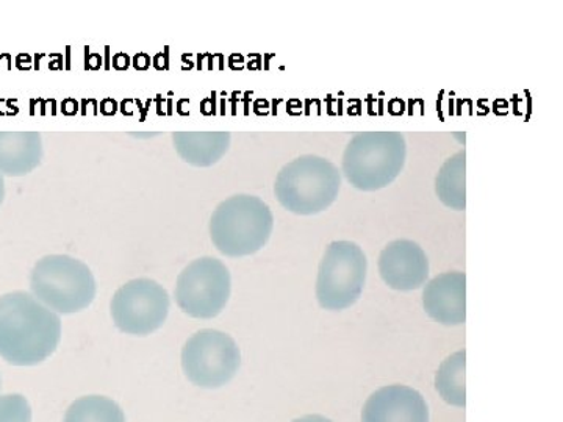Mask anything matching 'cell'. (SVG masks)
Listing matches in <instances>:
<instances>
[{"label": "cell", "instance_id": "15", "mask_svg": "<svg viewBox=\"0 0 563 422\" xmlns=\"http://www.w3.org/2000/svg\"><path fill=\"white\" fill-rule=\"evenodd\" d=\"M435 192L440 202L451 210H466V152L448 158L437 174Z\"/></svg>", "mask_w": 563, "mask_h": 422}, {"label": "cell", "instance_id": "21", "mask_svg": "<svg viewBox=\"0 0 563 422\" xmlns=\"http://www.w3.org/2000/svg\"><path fill=\"white\" fill-rule=\"evenodd\" d=\"M0 387H2V379H0Z\"/></svg>", "mask_w": 563, "mask_h": 422}, {"label": "cell", "instance_id": "16", "mask_svg": "<svg viewBox=\"0 0 563 422\" xmlns=\"http://www.w3.org/2000/svg\"><path fill=\"white\" fill-rule=\"evenodd\" d=\"M437 391L450 406L466 407V352L459 351L450 355L440 365L435 376Z\"/></svg>", "mask_w": 563, "mask_h": 422}, {"label": "cell", "instance_id": "4", "mask_svg": "<svg viewBox=\"0 0 563 422\" xmlns=\"http://www.w3.org/2000/svg\"><path fill=\"white\" fill-rule=\"evenodd\" d=\"M407 143L399 132H363L347 143L342 171L355 190L377 191L402 173Z\"/></svg>", "mask_w": 563, "mask_h": 422}, {"label": "cell", "instance_id": "9", "mask_svg": "<svg viewBox=\"0 0 563 422\" xmlns=\"http://www.w3.org/2000/svg\"><path fill=\"white\" fill-rule=\"evenodd\" d=\"M172 298L158 281L140 277L122 285L110 302L114 325L125 335L147 336L166 322Z\"/></svg>", "mask_w": 563, "mask_h": 422}, {"label": "cell", "instance_id": "1", "mask_svg": "<svg viewBox=\"0 0 563 422\" xmlns=\"http://www.w3.org/2000/svg\"><path fill=\"white\" fill-rule=\"evenodd\" d=\"M62 342V320L32 292L0 296V357L14 366H35Z\"/></svg>", "mask_w": 563, "mask_h": 422}, {"label": "cell", "instance_id": "13", "mask_svg": "<svg viewBox=\"0 0 563 422\" xmlns=\"http://www.w3.org/2000/svg\"><path fill=\"white\" fill-rule=\"evenodd\" d=\"M43 140L38 132H0V174L24 177L43 160Z\"/></svg>", "mask_w": 563, "mask_h": 422}, {"label": "cell", "instance_id": "12", "mask_svg": "<svg viewBox=\"0 0 563 422\" xmlns=\"http://www.w3.org/2000/svg\"><path fill=\"white\" fill-rule=\"evenodd\" d=\"M422 307L439 324H465L466 274L454 271L433 277L422 291Z\"/></svg>", "mask_w": 563, "mask_h": 422}, {"label": "cell", "instance_id": "11", "mask_svg": "<svg viewBox=\"0 0 563 422\" xmlns=\"http://www.w3.org/2000/svg\"><path fill=\"white\" fill-rule=\"evenodd\" d=\"M362 422H429L428 403L413 388L388 385L369 396Z\"/></svg>", "mask_w": 563, "mask_h": 422}, {"label": "cell", "instance_id": "7", "mask_svg": "<svg viewBox=\"0 0 563 422\" xmlns=\"http://www.w3.org/2000/svg\"><path fill=\"white\" fill-rule=\"evenodd\" d=\"M242 365V352L231 335L214 329L196 332L181 349V368L196 387L214 390L231 382Z\"/></svg>", "mask_w": 563, "mask_h": 422}, {"label": "cell", "instance_id": "2", "mask_svg": "<svg viewBox=\"0 0 563 422\" xmlns=\"http://www.w3.org/2000/svg\"><path fill=\"white\" fill-rule=\"evenodd\" d=\"M274 214L257 196L235 195L225 199L210 218V238L225 257L257 254L272 238Z\"/></svg>", "mask_w": 563, "mask_h": 422}, {"label": "cell", "instance_id": "10", "mask_svg": "<svg viewBox=\"0 0 563 422\" xmlns=\"http://www.w3.org/2000/svg\"><path fill=\"white\" fill-rule=\"evenodd\" d=\"M379 273L391 290H418L429 277L428 255L412 240H395L380 252Z\"/></svg>", "mask_w": 563, "mask_h": 422}, {"label": "cell", "instance_id": "14", "mask_svg": "<svg viewBox=\"0 0 563 422\" xmlns=\"http://www.w3.org/2000/svg\"><path fill=\"white\" fill-rule=\"evenodd\" d=\"M174 147L185 163L198 168H209L228 154L231 147L229 132H176Z\"/></svg>", "mask_w": 563, "mask_h": 422}, {"label": "cell", "instance_id": "17", "mask_svg": "<svg viewBox=\"0 0 563 422\" xmlns=\"http://www.w3.org/2000/svg\"><path fill=\"white\" fill-rule=\"evenodd\" d=\"M63 422H125V414L113 399L84 396L70 403Z\"/></svg>", "mask_w": 563, "mask_h": 422}, {"label": "cell", "instance_id": "8", "mask_svg": "<svg viewBox=\"0 0 563 422\" xmlns=\"http://www.w3.org/2000/svg\"><path fill=\"white\" fill-rule=\"evenodd\" d=\"M232 279L228 266L213 257L191 262L177 277V306L196 320H211L225 309L231 299Z\"/></svg>", "mask_w": 563, "mask_h": 422}, {"label": "cell", "instance_id": "20", "mask_svg": "<svg viewBox=\"0 0 563 422\" xmlns=\"http://www.w3.org/2000/svg\"><path fill=\"white\" fill-rule=\"evenodd\" d=\"M3 199H5V177L0 174V206H2Z\"/></svg>", "mask_w": 563, "mask_h": 422}, {"label": "cell", "instance_id": "18", "mask_svg": "<svg viewBox=\"0 0 563 422\" xmlns=\"http://www.w3.org/2000/svg\"><path fill=\"white\" fill-rule=\"evenodd\" d=\"M0 422H32L31 403L22 395L0 396Z\"/></svg>", "mask_w": 563, "mask_h": 422}, {"label": "cell", "instance_id": "19", "mask_svg": "<svg viewBox=\"0 0 563 422\" xmlns=\"http://www.w3.org/2000/svg\"><path fill=\"white\" fill-rule=\"evenodd\" d=\"M292 422H332L328 420L325 417H321V414H307V417L298 418Z\"/></svg>", "mask_w": 563, "mask_h": 422}, {"label": "cell", "instance_id": "3", "mask_svg": "<svg viewBox=\"0 0 563 422\" xmlns=\"http://www.w3.org/2000/svg\"><path fill=\"white\" fill-rule=\"evenodd\" d=\"M342 173L328 158L302 155L287 163L274 181V195L285 210L299 216L322 213L339 198Z\"/></svg>", "mask_w": 563, "mask_h": 422}, {"label": "cell", "instance_id": "5", "mask_svg": "<svg viewBox=\"0 0 563 422\" xmlns=\"http://www.w3.org/2000/svg\"><path fill=\"white\" fill-rule=\"evenodd\" d=\"M31 291L44 307L57 314L84 312L95 301L98 285L84 262L65 254H52L35 263Z\"/></svg>", "mask_w": 563, "mask_h": 422}, {"label": "cell", "instance_id": "6", "mask_svg": "<svg viewBox=\"0 0 563 422\" xmlns=\"http://www.w3.org/2000/svg\"><path fill=\"white\" fill-rule=\"evenodd\" d=\"M368 260L354 242H333L318 268L317 299L321 309L342 312L361 299Z\"/></svg>", "mask_w": 563, "mask_h": 422}]
</instances>
